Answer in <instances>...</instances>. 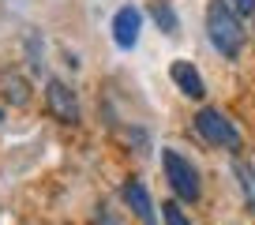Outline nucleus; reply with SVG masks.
Returning a JSON list of instances; mask_svg holds the SVG:
<instances>
[{
	"mask_svg": "<svg viewBox=\"0 0 255 225\" xmlns=\"http://www.w3.org/2000/svg\"><path fill=\"white\" fill-rule=\"evenodd\" d=\"M207 38L225 60L240 56V49H244L248 34H244V26H240V15L225 4V0H210L207 4Z\"/></svg>",
	"mask_w": 255,
	"mask_h": 225,
	"instance_id": "nucleus-1",
	"label": "nucleus"
},
{
	"mask_svg": "<svg viewBox=\"0 0 255 225\" xmlns=\"http://www.w3.org/2000/svg\"><path fill=\"white\" fill-rule=\"evenodd\" d=\"M161 169H165V180H169V188H173L176 199H184V203H195V199H199V192H203L199 169L191 165L180 150L165 146V150H161Z\"/></svg>",
	"mask_w": 255,
	"mask_h": 225,
	"instance_id": "nucleus-2",
	"label": "nucleus"
},
{
	"mask_svg": "<svg viewBox=\"0 0 255 225\" xmlns=\"http://www.w3.org/2000/svg\"><path fill=\"white\" fill-rule=\"evenodd\" d=\"M195 131H199L210 146L240 150V131H237V124H233L222 109H199L195 112Z\"/></svg>",
	"mask_w": 255,
	"mask_h": 225,
	"instance_id": "nucleus-3",
	"label": "nucleus"
},
{
	"mask_svg": "<svg viewBox=\"0 0 255 225\" xmlns=\"http://www.w3.org/2000/svg\"><path fill=\"white\" fill-rule=\"evenodd\" d=\"M45 105L60 124H79V102H75L72 87L60 79H49L45 83Z\"/></svg>",
	"mask_w": 255,
	"mask_h": 225,
	"instance_id": "nucleus-4",
	"label": "nucleus"
},
{
	"mask_svg": "<svg viewBox=\"0 0 255 225\" xmlns=\"http://www.w3.org/2000/svg\"><path fill=\"white\" fill-rule=\"evenodd\" d=\"M139 30H143V11L131 8V4H124V8L113 15V41H117V49H135L139 45Z\"/></svg>",
	"mask_w": 255,
	"mask_h": 225,
	"instance_id": "nucleus-5",
	"label": "nucleus"
},
{
	"mask_svg": "<svg viewBox=\"0 0 255 225\" xmlns=\"http://www.w3.org/2000/svg\"><path fill=\"white\" fill-rule=\"evenodd\" d=\"M120 199L128 203V210L139 218L143 225H158V214H154V203H150V192H146V184L143 180H124L120 184Z\"/></svg>",
	"mask_w": 255,
	"mask_h": 225,
	"instance_id": "nucleus-6",
	"label": "nucleus"
},
{
	"mask_svg": "<svg viewBox=\"0 0 255 225\" xmlns=\"http://www.w3.org/2000/svg\"><path fill=\"white\" fill-rule=\"evenodd\" d=\"M169 75H173V83L180 87V94H184V98H191V102H203V98H207V83H203V75L195 72L188 60H173Z\"/></svg>",
	"mask_w": 255,
	"mask_h": 225,
	"instance_id": "nucleus-7",
	"label": "nucleus"
},
{
	"mask_svg": "<svg viewBox=\"0 0 255 225\" xmlns=\"http://www.w3.org/2000/svg\"><path fill=\"white\" fill-rule=\"evenodd\" d=\"M233 177H237L240 192H244V203L255 210V169L248 161H233Z\"/></svg>",
	"mask_w": 255,
	"mask_h": 225,
	"instance_id": "nucleus-8",
	"label": "nucleus"
},
{
	"mask_svg": "<svg viewBox=\"0 0 255 225\" xmlns=\"http://www.w3.org/2000/svg\"><path fill=\"white\" fill-rule=\"evenodd\" d=\"M150 19H154L165 34H176V30H180L176 11H173V4H169V0H154V4H150Z\"/></svg>",
	"mask_w": 255,
	"mask_h": 225,
	"instance_id": "nucleus-9",
	"label": "nucleus"
},
{
	"mask_svg": "<svg viewBox=\"0 0 255 225\" xmlns=\"http://www.w3.org/2000/svg\"><path fill=\"white\" fill-rule=\"evenodd\" d=\"M0 87H4L0 94H4V102H8V105H26V83L19 79V75L4 72V75H0Z\"/></svg>",
	"mask_w": 255,
	"mask_h": 225,
	"instance_id": "nucleus-10",
	"label": "nucleus"
},
{
	"mask_svg": "<svg viewBox=\"0 0 255 225\" xmlns=\"http://www.w3.org/2000/svg\"><path fill=\"white\" fill-rule=\"evenodd\" d=\"M161 218H165V225H191L188 214L180 210V203H161Z\"/></svg>",
	"mask_w": 255,
	"mask_h": 225,
	"instance_id": "nucleus-11",
	"label": "nucleus"
},
{
	"mask_svg": "<svg viewBox=\"0 0 255 225\" xmlns=\"http://www.w3.org/2000/svg\"><path fill=\"white\" fill-rule=\"evenodd\" d=\"M225 4H229L240 19H252V15H255V0H225Z\"/></svg>",
	"mask_w": 255,
	"mask_h": 225,
	"instance_id": "nucleus-12",
	"label": "nucleus"
}]
</instances>
